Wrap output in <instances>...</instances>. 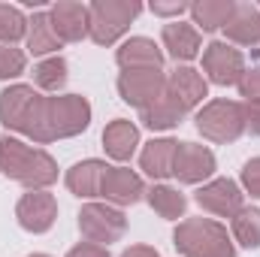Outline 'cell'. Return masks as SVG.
Here are the masks:
<instances>
[{
  "mask_svg": "<svg viewBox=\"0 0 260 257\" xmlns=\"http://www.w3.org/2000/svg\"><path fill=\"white\" fill-rule=\"evenodd\" d=\"M91 124V103L82 94H61V97H43L37 118L27 130V136L40 145L79 136Z\"/></svg>",
  "mask_w": 260,
  "mask_h": 257,
  "instance_id": "cell-1",
  "label": "cell"
},
{
  "mask_svg": "<svg viewBox=\"0 0 260 257\" xmlns=\"http://www.w3.org/2000/svg\"><path fill=\"white\" fill-rule=\"evenodd\" d=\"M0 176L24 185L27 191H46L58 182V164L43 148L24 145L15 136H0Z\"/></svg>",
  "mask_w": 260,
  "mask_h": 257,
  "instance_id": "cell-2",
  "label": "cell"
},
{
  "mask_svg": "<svg viewBox=\"0 0 260 257\" xmlns=\"http://www.w3.org/2000/svg\"><path fill=\"white\" fill-rule=\"evenodd\" d=\"M173 242L182 257H236L227 227L212 218H185L176 227Z\"/></svg>",
  "mask_w": 260,
  "mask_h": 257,
  "instance_id": "cell-3",
  "label": "cell"
},
{
  "mask_svg": "<svg viewBox=\"0 0 260 257\" xmlns=\"http://www.w3.org/2000/svg\"><path fill=\"white\" fill-rule=\"evenodd\" d=\"M88 12H91L88 37L97 46H112L127 34L130 21L142 12V6L136 0H94Z\"/></svg>",
  "mask_w": 260,
  "mask_h": 257,
  "instance_id": "cell-4",
  "label": "cell"
},
{
  "mask_svg": "<svg viewBox=\"0 0 260 257\" xmlns=\"http://www.w3.org/2000/svg\"><path fill=\"white\" fill-rule=\"evenodd\" d=\"M194 124L203 133V139H209V142H221V145L236 142L245 133L242 103H236V100H212L197 112Z\"/></svg>",
  "mask_w": 260,
  "mask_h": 257,
  "instance_id": "cell-5",
  "label": "cell"
},
{
  "mask_svg": "<svg viewBox=\"0 0 260 257\" xmlns=\"http://www.w3.org/2000/svg\"><path fill=\"white\" fill-rule=\"evenodd\" d=\"M79 230L88 242L106 248L109 242H118L127 233V218L121 209H112L106 203H88L79 212Z\"/></svg>",
  "mask_w": 260,
  "mask_h": 257,
  "instance_id": "cell-6",
  "label": "cell"
},
{
  "mask_svg": "<svg viewBox=\"0 0 260 257\" xmlns=\"http://www.w3.org/2000/svg\"><path fill=\"white\" fill-rule=\"evenodd\" d=\"M43 94L34 91V85H12L0 94V124L6 130H18L27 136V130L37 118Z\"/></svg>",
  "mask_w": 260,
  "mask_h": 257,
  "instance_id": "cell-7",
  "label": "cell"
},
{
  "mask_svg": "<svg viewBox=\"0 0 260 257\" xmlns=\"http://www.w3.org/2000/svg\"><path fill=\"white\" fill-rule=\"evenodd\" d=\"M167 91L164 70H121L118 76V94L127 106H136L139 112L148 109L154 100H160Z\"/></svg>",
  "mask_w": 260,
  "mask_h": 257,
  "instance_id": "cell-8",
  "label": "cell"
},
{
  "mask_svg": "<svg viewBox=\"0 0 260 257\" xmlns=\"http://www.w3.org/2000/svg\"><path fill=\"white\" fill-rule=\"evenodd\" d=\"M203 70H206L209 82H215V85H224V88L239 85L242 76H245V58L230 43L215 40L203 49Z\"/></svg>",
  "mask_w": 260,
  "mask_h": 257,
  "instance_id": "cell-9",
  "label": "cell"
},
{
  "mask_svg": "<svg viewBox=\"0 0 260 257\" xmlns=\"http://www.w3.org/2000/svg\"><path fill=\"white\" fill-rule=\"evenodd\" d=\"M215 154L200 145V142H179L176 148V164H173V176L182 185H200L206 179H212L215 173Z\"/></svg>",
  "mask_w": 260,
  "mask_h": 257,
  "instance_id": "cell-10",
  "label": "cell"
},
{
  "mask_svg": "<svg viewBox=\"0 0 260 257\" xmlns=\"http://www.w3.org/2000/svg\"><path fill=\"white\" fill-rule=\"evenodd\" d=\"M15 218L27 233H46L58 221V200L49 191H27L15 206Z\"/></svg>",
  "mask_w": 260,
  "mask_h": 257,
  "instance_id": "cell-11",
  "label": "cell"
},
{
  "mask_svg": "<svg viewBox=\"0 0 260 257\" xmlns=\"http://www.w3.org/2000/svg\"><path fill=\"white\" fill-rule=\"evenodd\" d=\"M197 203L218 218H233L242 209V191L233 179H215L197 191Z\"/></svg>",
  "mask_w": 260,
  "mask_h": 257,
  "instance_id": "cell-12",
  "label": "cell"
},
{
  "mask_svg": "<svg viewBox=\"0 0 260 257\" xmlns=\"http://www.w3.org/2000/svg\"><path fill=\"white\" fill-rule=\"evenodd\" d=\"M49 18H52V27H55V34H58L61 43H79L91 30V12H88V6L73 3V0L55 3L52 12H49Z\"/></svg>",
  "mask_w": 260,
  "mask_h": 257,
  "instance_id": "cell-13",
  "label": "cell"
},
{
  "mask_svg": "<svg viewBox=\"0 0 260 257\" xmlns=\"http://www.w3.org/2000/svg\"><path fill=\"white\" fill-rule=\"evenodd\" d=\"M100 197H106L115 206H133L145 197V185L127 167H109L106 179H103V188H100Z\"/></svg>",
  "mask_w": 260,
  "mask_h": 257,
  "instance_id": "cell-14",
  "label": "cell"
},
{
  "mask_svg": "<svg viewBox=\"0 0 260 257\" xmlns=\"http://www.w3.org/2000/svg\"><path fill=\"white\" fill-rule=\"evenodd\" d=\"M160 43H164L167 55L173 61H182V64L194 61L197 55H200V49H203L200 30H197L194 24H188V21H170V24H164Z\"/></svg>",
  "mask_w": 260,
  "mask_h": 257,
  "instance_id": "cell-15",
  "label": "cell"
},
{
  "mask_svg": "<svg viewBox=\"0 0 260 257\" xmlns=\"http://www.w3.org/2000/svg\"><path fill=\"white\" fill-rule=\"evenodd\" d=\"M164 49L148 37H130L115 52V61L121 70H160L164 67Z\"/></svg>",
  "mask_w": 260,
  "mask_h": 257,
  "instance_id": "cell-16",
  "label": "cell"
},
{
  "mask_svg": "<svg viewBox=\"0 0 260 257\" xmlns=\"http://www.w3.org/2000/svg\"><path fill=\"white\" fill-rule=\"evenodd\" d=\"M167 94L176 97V100L191 112L194 106L203 103V97L209 94V85H206V79L197 73L194 67L182 64V67H176V70L167 76Z\"/></svg>",
  "mask_w": 260,
  "mask_h": 257,
  "instance_id": "cell-17",
  "label": "cell"
},
{
  "mask_svg": "<svg viewBox=\"0 0 260 257\" xmlns=\"http://www.w3.org/2000/svg\"><path fill=\"white\" fill-rule=\"evenodd\" d=\"M224 34L236 46H257L260 43V6L236 3L230 21L224 24Z\"/></svg>",
  "mask_w": 260,
  "mask_h": 257,
  "instance_id": "cell-18",
  "label": "cell"
},
{
  "mask_svg": "<svg viewBox=\"0 0 260 257\" xmlns=\"http://www.w3.org/2000/svg\"><path fill=\"white\" fill-rule=\"evenodd\" d=\"M176 148H179L176 139H151L139 154V167L145 170V176H151L157 182L170 179L173 164H176Z\"/></svg>",
  "mask_w": 260,
  "mask_h": 257,
  "instance_id": "cell-19",
  "label": "cell"
},
{
  "mask_svg": "<svg viewBox=\"0 0 260 257\" xmlns=\"http://www.w3.org/2000/svg\"><path fill=\"white\" fill-rule=\"evenodd\" d=\"M106 164L103 160H82V164H76V167H70L67 170V188L70 194H76V197H100V188H103V179H106Z\"/></svg>",
  "mask_w": 260,
  "mask_h": 257,
  "instance_id": "cell-20",
  "label": "cell"
},
{
  "mask_svg": "<svg viewBox=\"0 0 260 257\" xmlns=\"http://www.w3.org/2000/svg\"><path fill=\"white\" fill-rule=\"evenodd\" d=\"M139 145V127L127 118H115L103 130V148L112 160H130Z\"/></svg>",
  "mask_w": 260,
  "mask_h": 257,
  "instance_id": "cell-21",
  "label": "cell"
},
{
  "mask_svg": "<svg viewBox=\"0 0 260 257\" xmlns=\"http://www.w3.org/2000/svg\"><path fill=\"white\" fill-rule=\"evenodd\" d=\"M185 115H188V109H185L176 97H170V94L164 91L160 100H154L148 109L139 112V121H142L148 130H173V127L182 124Z\"/></svg>",
  "mask_w": 260,
  "mask_h": 257,
  "instance_id": "cell-22",
  "label": "cell"
},
{
  "mask_svg": "<svg viewBox=\"0 0 260 257\" xmlns=\"http://www.w3.org/2000/svg\"><path fill=\"white\" fill-rule=\"evenodd\" d=\"M24 40H27V52L30 55H52V52L61 49V40H58V34L52 27L49 12H34L30 15Z\"/></svg>",
  "mask_w": 260,
  "mask_h": 257,
  "instance_id": "cell-23",
  "label": "cell"
},
{
  "mask_svg": "<svg viewBox=\"0 0 260 257\" xmlns=\"http://www.w3.org/2000/svg\"><path fill=\"white\" fill-rule=\"evenodd\" d=\"M233 9H236L233 0H200V3H191V15H194L197 30L203 27L206 34L221 30V27L230 21Z\"/></svg>",
  "mask_w": 260,
  "mask_h": 257,
  "instance_id": "cell-24",
  "label": "cell"
},
{
  "mask_svg": "<svg viewBox=\"0 0 260 257\" xmlns=\"http://www.w3.org/2000/svg\"><path fill=\"white\" fill-rule=\"evenodd\" d=\"M145 200L167 221H179L185 215V209H188V197L182 191H176V188H170V185H151L145 191Z\"/></svg>",
  "mask_w": 260,
  "mask_h": 257,
  "instance_id": "cell-25",
  "label": "cell"
},
{
  "mask_svg": "<svg viewBox=\"0 0 260 257\" xmlns=\"http://www.w3.org/2000/svg\"><path fill=\"white\" fill-rule=\"evenodd\" d=\"M233 239L242 248H260V209L242 206L233 215Z\"/></svg>",
  "mask_w": 260,
  "mask_h": 257,
  "instance_id": "cell-26",
  "label": "cell"
},
{
  "mask_svg": "<svg viewBox=\"0 0 260 257\" xmlns=\"http://www.w3.org/2000/svg\"><path fill=\"white\" fill-rule=\"evenodd\" d=\"M34 85L43 91H61L67 85V61L61 55H52L34 67Z\"/></svg>",
  "mask_w": 260,
  "mask_h": 257,
  "instance_id": "cell-27",
  "label": "cell"
},
{
  "mask_svg": "<svg viewBox=\"0 0 260 257\" xmlns=\"http://www.w3.org/2000/svg\"><path fill=\"white\" fill-rule=\"evenodd\" d=\"M24 34H27V21H24L21 9L0 3V43L3 46H15Z\"/></svg>",
  "mask_w": 260,
  "mask_h": 257,
  "instance_id": "cell-28",
  "label": "cell"
},
{
  "mask_svg": "<svg viewBox=\"0 0 260 257\" xmlns=\"http://www.w3.org/2000/svg\"><path fill=\"white\" fill-rule=\"evenodd\" d=\"M24 64H27V55L15 46H0V79H15L24 73Z\"/></svg>",
  "mask_w": 260,
  "mask_h": 257,
  "instance_id": "cell-29",
  "label": "cell"
},
{
  "mask_svg": "<svg viewBox=\"0 0 260 257\" xmlns=\"http://www.w3.org/2000/svg\"><path fill=\"white\" fill-rule=\"evenodd\" d=\"M242 124L245 133L260 136V100H242Z\"/></svg>",
  "mask_w": 260,
  "mask_h": 257,
  "instance_id": "cell-30",
  "label": "cell"
},
{
  "mask_svg": "<svg viewBox=\"0 0 260 257\" xmlns=\"http://www.w3.org/2000/svg\"><path fill=\"white\" fill-rule=\"evenodd\" d=\"M242 188L251 197H260V157H251L242 167Z\"/></svg>",
  "mask_w": 260,
  "mask_h": 257,
  "instance_id": "cell-31",
  "label": "cell"
},
{
  "mask_svg": "<svg viewBox=\"0 0 260 257\" xmlns=\"http://www.w3.org/2000/svg\"><path fill=\"white\" fill-rule=\"evenodd\" d=\"M239 94L245 100H260V67H251L245 70L242 82H239Z\"/></svg>",
  "mask_w": 260,
  "mask_h": 257,
  "instance_id": "cell-32",
  "label": "cell"
},
{
  "mask_svg": "<svg viewBox=\"0 0 260 257\" xmlns=\"http://www.w3.org/2000/svg\"><path fill=\"white\" fill-rule=\"evenodd\" d=\"M151 12L160 15V18H176L179 21L182 12H191V3H151Z\"/></svg>",
  "mask_w": 260,
  "mask_h": 257,
  "instance_id": "cell-33",
  "label": "cell"
},
{
  "mask_svg": "<svg viewBox=\"0 0 260 257\" xmlns=\"http://www.w3.org/2000/svg\"><path fill=\"white\" fill-rule=\"evenodd\" d=\"M67 257H112L109 254V248H103V245H94V242H79L76 248H70Z\"/></svg>",
  "mask_w": 260,
  "mask_h": 257,
  "instance_id": "cell-34",
  "label": "cell"
},
{
  "mask_svg": "<svg viewBox=\"0 0 260 257\" xmlns=\"http://www.w3.org/2000/svg\"><path fill=\"white\" fill-rule=\"evenodd\" d=\"M121 257H160V254H157V248H148V245H130Z\"/></svg>",
  "mask_w": 260,
  "mask_h": 257,
  "instance_id": "cell-35",
  "label": "cell"
},
{
  "mask_svg": "<svg viewBox=\"0 0 260 257\" xmlns=\"http://www.w3.org/2000/svg\"><path fill=\"white\" fill-rule=\"evenodd\" d=\"M27 257H52V254H27Z\"/></svg>",
  "mask_w": 260,
  "mask_h": 257,
  "instance_id": "cell-36",
  "label": "cell"
}]
</instances>
